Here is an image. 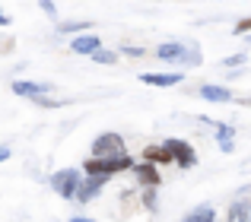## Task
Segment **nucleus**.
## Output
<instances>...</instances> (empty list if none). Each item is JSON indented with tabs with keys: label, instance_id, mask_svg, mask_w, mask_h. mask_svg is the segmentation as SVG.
I'll list each match as a JSON object with an SVG mask.
<instances>
[{
	"label": "nucleus",
	"instance_id": "aec40b11",
	"mask_svg": "<svg viewBox=\"0 0 251 222\" xmlns=\"http://www.w3.org/2000/svg\"><path fill=\"white\" fill-rule=\"evenodd\" d=\"M251 29V19H242V22H239V29H235V32H248Z\"/></svg>",
	"mask_w": 251,
	"mask_h": 222
},
{
	"label": "nucleus",
	"instance_id": "dca6fc26",
	"mask_svg": "<svg viewBox=\"0 0 251 222\" xmlns=\"http://www.w3.org/2000/svg\"><path fill=\"white\" fill-rule=\"evenodd\" d=\"M92 61H96V64H115L118 61V54H111V51H96V54H92Z\"/></svg>",
	"mask_w": 251,
	"mask_h": 222
},
{
	"label": "nucleus",
	"instance_id": "4be33fe9",
	"mask_svg": "<svg viewBox=\"0 0 251 222\" xmlns=\"http://www.w3.org/2000/svg\"><path fill=\"white\" fill-rule=\"evenodd\" d=\"M0 25H10V16H6L3 10H0Z\"/></svg>",
	"mask_w": 251,
	"mask_h": 222
},
{
	"label": "nucleus",
	"instance_id": "7ed1b4c3",
	"mask_svg": "<svg viewBox=\"0 0 251 222\" xmlns=\"http://www.w3.org/2000/svg\"><path fill=\"white\" fill-rule=\"evenodd\" d=\"M80 172L76 168H61V172L51 175V187H54V194H61L64 200H74L76 191H80Z\"/></svg>",
	"mask_w": 251,
	"mask_h": 222
},
{
	"label": "nucleus",
	"instance_id": "423d86ee",
	"mask_svg": "<svg viewBox=\"0 0 251 222\" xmlns=\"http://www.w3.org/2000/svg\"><path fill=\"white\" fill-rule=\"evenodd\" d=\"M105 181H108V178H96V175L83 178V181H80V191H76V200H80V203H89V200L105 187Z\"/></svg>",
	"mask_w": 251,
	"mask_h": 222
},
{
	"label": "nucleus",
	"instance_id": "5701e85b",
	"mask_svg": "<svg viewBox=\"0 0 251 222\" xmlns=\"http://www.w3.org/2000/svg\"><path fill=\"white\" fill-rule=\"evenodd\" d=\"M70 222H92V219H86V216H74Z\"/></svg>",
	"mask_w": 251,
	"mask_h": 222
},
{
	"label": "nucleus",
	"instance_id": "f03ea898",
	"mask_svg": "<svg viewBox=\"0 0 251 222\" xmlns=\"http://www.w3.org/2000/svg\"><path fill=\"white\" fill-rule=\"evenodd\" d=\"M127 168H134V159H130V155H124V159H86L83 172L96 175V178H108V175L127 172Z\"/></svg>",
	"mask_w": 251,
	"mask_h": 222
},
{
	"label": "nucleus",
	"instance_id": "0eeeda50",
	"mask_svg": "<svg viewBox=\"0 0 251 222\" xmlns=\"http://www.w3.org/2000/svg\"><path fill=\"white\" fill-rule=\"evenodd\" d=\"M13 92H16V95H32V99H42L45 92H51V83H25V80H16V83H13Z\"/></svg>",
	"mask_w": 251,
	"mask_h": 222
},
{
	"label": "nucleus",
	"instance_id": "9d476101",
	"mask_svg": "<svg viewBox=\"0 0 251 222\" xmlns=\"http://www.w3.org/2000/svg\"><path fill=\"white\" fill-rule=\"evenodd\" d=\"M226 219L229 222H251V203H248V200L232 203V206H229V213H226Z\"/></svg>",
	"mask_w": 251,
	"mask_h": 222
},
{
	"label": "nucleus",
	"instance_id": "412c9836",
	"mask_svg": "<svg viewBox=\"0 0 251 222\" xmlns=\"http://www.w3.org/2000/svg\"><path fill=\"white\" fill-rule=\"evenodd\" d=\"M6 159H10V149H6V146H0V162H6Z\"/></svg>",
	"mask_w": 251,
	"mask_h": 222
},
{
	"label": "nucleus",
	"instance_id": "ddd939ff",
	"mask_svg": "<svg viewBox=\"0 0 251 222\" xmlns=\"http://www.w3.org/2000/svg\"><path fill=\"white\" fill-rule=\"evenodd\" d=\"M143 159H147L150 165H153V162H172L169 153H166L162 146H147V149H143Z\"/></svg>",
	"mask_w": 251,
	"mask_h": 222
},
{
	"label": "nucleus",
	"instance_id": "39448f33",
	"mask_svg": "<svg viewBox=\"0 0 251 222\" xmlns=\"http://www.w3.org/2000/svg\"><path fill=\"white\" fill-rule=\"evenodd\" d=\"M162 149H166L169 159H175L181 168H194L197 165V153L184 140H166V143H162Z\"/></svg>",
	"mask_w": 251,
	"mask_h": 222
},
{
	"label": "nucleus",
	"instance_id": "20e7f679",
	"mask_svg": "<svg viewBox=\"0 0 251 222\" xmlns=\"http://www.w3.org/2000/svg\"><path fill=\"white\" fill-rule=\"evenodd\" d=\"M156 57H162V61H172V64H178V61L197 64V61H201L194 44H181V42H166V44H159V48H156Z\"/></svg>",
	"mask_w": 251,
	"mask_h": 222
},
{
	"label": "nucleus",
	"instance_id": "f3484780",
	"mask_svg": "<svg viewBox=\"0 0 251 222\" xmlns=\"http://www.w3.org/2000/svg\"><path fill=\"white\" fill-rule=\"evenodd\" d=\"M86 25H89V22H76V25H74V22H64L61 32H76V29H86Z\"/></svg>",
	"mask_w": 251,
	"mask_h": 222
},
{
	"label": "nucleus",
	"instance_id": "f8f14e48",
	"mask_svg": "<svg viewBox=\"0 0 251 222\" xmlns=\"http://www.w3.org/2000/svg\"><path fill=\"white\" fill-rule=\"evenodd\" d=\"M201 95L210 99V102H229V99H232V92H229V89H220V86H203Z\"/></svg>",
	"mask_w": 251,
	"mask_h": 222
},
{
	"label": "nucleus",
	"instance_id": "4468645a",
	"mask_svg": "<svg viewBox=\"0 0 251 222\" xmlns=\"http://www.w3.org/2000/svg\"><path fill=\"white\" fill-rule=\"evenodd\" d=\"M216 140H220V149H223V153H232V133H229L226 124H216Z\"/></svg>",
	"mask_w": 251,
	"mask_h": 222
},
{
	"label": "nucleus",
	"instance_id": "9b49d317",
	"mask_svg": "<svg viewBox=\"0 0 251 222\" xmlns=\"http://www.w3.org/2000/svg\"><path fill=\"white\" fill-rule=\"evenodd\" d=\"M134 172H137V178H140V181H143L147 187H156V184H159V172H156V168L150 165V162H143V165H137Z\"/></svg>",
	"mask_w": 251,
	"mask_h": 222
},
{
	"label": "nucleus",
	"instance_id": "f257e3e1",
	"mask_svg": "<svg viewBox=\"0 0 251 222\" xmlns=\"http://www.w3.org/2000/svg\"><path fill=\"white\" fill-rule=\"evenodd\" d=\"M127 149H124V136L121 133H102L92 143V159H124Z\"/></svg>",
	"mask_w": 251,
	"mask_h": 222
},
{
	"label": "nucleus",
	"instance_id": "a211bd4d",
	"mask_svg": "<svg viewBox=\"0 0 251 222\" xmlns=\"http://www.w3.org/2000/svg\"><path fill=\"white\" fill-rule=\"evenodd\" d=\"M245 61V54H235V57H226V61H223V67H235V64H242Z\"/></svg>",
	"mask_w": 251,
	"mask_h": 222
},
{
	"label": "nucleus",
	"instance_id": "6ab92c4d",
	"mask_svg": "<svg viewBox=\"0 0 251 222\" xmlns=\"http://www.w3.org/2000/svg\"><path fill=\"white\" fill-rule=\"evenodd\" d=\"M124 54H130V57H143V54H147V51H143V48H127V51H124Z\"/></svg>",
	"mask_w": 251,
	"mask_h": 222
},
{
	"label": "nucleus",
	"instance_id": "2eb2a0df",
	"mask_svg": "<svg viewBox=\"0 0 251 222\" xmlns=\"http://www.w3.org/2000/svg\"><path fill=\"white\" fill-rule=\"evenodd\" d=\"M184 222H216V219H213V210H210V206H197Z\"/></svg>",
	"mask_w": 251,
	"mask_h": 222
},
{
	"label": "nucleus",
	"instance_id": "6e6552de",
	"mask_svg": "<svg viewBox=\"0 0 251 222\" xmlns=\"http://www.w3.org/2000/svg\"><path fill=\"white\" fill-rule=\"evenodd\" d=\"M140 83L166 89V86H178V83H181V73H143V76H140Z\"/></svg>",
	"mask_w": 251,
	"mask_h": 222
},
{
	"label": "nucleus",
	"instance_id": "1a4fd4ad",
	"mask_svg": "<svg viewBox=\"0 0 251 222\" xmlns=\"http://www.w3.org/2000/svg\"><path fill=\"white\" fill-rule=\"evenodd\" d=\"M74 51L76 54H96V51H102V42H99L96 35H76L74 38Z\"/></svg>",
	"mask_w": 251,
	"mask_h": 222
}]
</instances>
